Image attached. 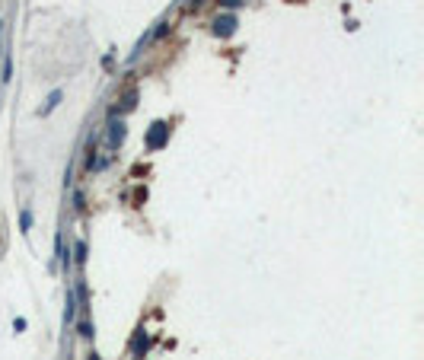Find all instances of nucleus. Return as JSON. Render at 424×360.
Wrapping results in <instances>:
<instances>
[{
    "instance_id": "nucleus-9",
    "label": "nucleus",
    "mask_w": 424,
    "mask_h": 360,
    "mask_svg": "<svg viewBox=\"0 0 424 360\" xmlns=\"http://www.w3.org/2000/svg\"><path fill=\"white\" fill-rule=\"evenodd\" d=\"M77 332H80L86 341H90V338H93V325H90V322H80V325H77Z\"/></svg>"
},
{
    "instance_id": "nucleus-7",
    "label": "nucleus",
    "mask_w": 424,
    "mask_h": 360,
    "mask_svg": "<svg viewBox=\"0 0 424 360\" xmlns=\"http://www.w3.org/2000/svg\"><path fill=\"white\" fill-rule=\"evenodd\" d=\"M134 105H137V93H134V90H131V93H128V96L122 99V112H131V109H134Z\"/></svg>"
},
{
    "instance_id": "nucleus-2",
    "label": "nucleus",
    "mask_w": 424,
    "mask_h": 360,
    "mask_svg": "<svg viewBox=\"0 0 424 360\" xmlns=\"http://www.w3.org/2000/svg\"><path fill=\"white\" fill-rule=\"evenodd\" d=\"M166 137H169V128L163 124V121H156L153 128H150V134H147V147L150 150H159L166 143Z\"/></svg>"
},
{
    "instance_id": "nucleus-3",
    "label": "nucleus",
    "mask_w": 424,
    "mask_h": 360,
    "mask_svg": "<svg viewBox=\"0 0 424 360\" xmlns=\"http://www.w3.org/2000/svg\"><path fill=\"white\" fill-rule=\"evenodd\" d=\"M125 134H128L125 121H112V124H109V147H112V150H118L122 143H125Z\"/></svg>"
},
{
    "instance_id": "nucleus-4",
    "label": "nucleus",
    "mask_w": 424,
    "mask_h": 360,
    "mask_svg": "<svg viewBox=\"0 0 424 360\" xmlns=\"http://www.w3.org/2000/svg\"><path fill=\"white\" fill-rule=\"evenodd\" d=\"M61 99H64V93H61V90H51V93H48V99H45V105L38 109V115H51V112L57 109V102H61Z\"/></svg>"
},
{
    "instance_id": "nucleus-1",
    "label": "nucleus",
    "mask_w": 424,
    "mask_h": 360,
    "mask_svg": "<svg viewBox=\"0 0 424 360\" xmlns=\"http://www.w3.org/2000/svg\"><path fill=\"white\" fill-rule=\"evenodd\" d=\"M211 26H214V32H217V35H224V38H227V35L236 32V26H239V23H236V16H233V13H220V16H217Z\"/></svg>"
},
{
    "instance_id": "nucleus-8",
    "label": "nucleus",
    "mask_w": 424,
    "mask_h": 360,
    "mask_svg": "<svg viewBox=\"0 0 424 360\" xmlns=\"http://www.w3.org/2000/svg\"><path fill=\"white\" fill-rule=\"evenodd\" d=\"M19 226H23V233H29V226H32V210H23V214H19Z\"/></svg>"
},
{
    "instance_id": "nucleus-11",
    "label": "nucleus",
    "mask_w": 424,
    "mask_h": 360,
    "mask_svg": "<svg viewBox=\"0 0 424 360\" xmlns=\"http://www.w3.org/2000/svg\"><path fill=\"white\" fill-rule=\"evenodd\" d=\"M74 207H77V210H83V195H80V192L74 195Z\"/></svg>"
},
{
    "instance_id": "nucleus-5",
    "label": "nucleus",
    "mask_w": 424,
    "mask_h": 360,
    "mask_svg": "<svg viewBox=\"0 0 424 360\" xmlns=\"http://www.w3.org/2000/svg\"><path fill=\"white\" fill-rule=\"evenodd\" d=\"M74 315H77V293H74V290H67V309H64V322L70 325V322H74Z\"/></svg>"
},
{
    "instance_id": "nucleus-10",
    "label": "nucleus",
    "mask_w": 424,
    "mask_h": 360,
    "mask_svg": "<svg viewBox=\"0 0 424 360\" xmlns=\"http://www.w3.org/2000/svg\"><path fill=\"white\" fill-rule=\"evenodd\" d=\"M217 4L227 7V10H236V7H243V4H246V0H217Z\"/></svg>"
},
{
    "instance_id": "nucleus-6",
    "label": "nucleus",
    "mask_w": 424,
    "mask_h": 360,
    "mask_svg": "<svg viewBox=\"0 0 424 360\" xmlns=\"http://www.w3.org/2000/svg\"><path fill=\"white\" fill-rule=\"evenodd\" d=\"M70 262H77V265H83V262H86V242H83V239H77V242H74V258H70Z\"/></svg>"
}]
</instances>
